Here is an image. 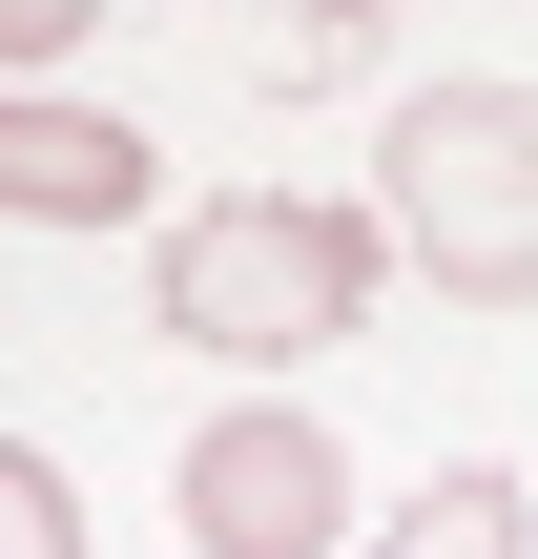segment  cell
<instances>
[{"mask_svg": "<svg viewBox=\"0 0 538 559\" xmlns=\"http://www.w3.org/2000/svg\"><path fill=\"white\" fill-rule=\"evenodd\" d=\"M373 228L456 311H538V83H415L373 124Z\"/></svg>", "mask_w": 538, "mask_h": 559, "instance_id": "2", "label": "cell"}, {"mask_svg": "<svg viewBox=\"0 0 538 559\" xmlns=\"http://www.w3.org/2000/svg\"><path fill=\"white\" fill-rule=\"evenodd\" d=\"M373 270H394L373 207H332V187H228V207H166L145 332L207 353V373H311V353L373 332Z\"/></svg>", "mask_w": 538, "mask_h": 559, "instance_id": "1", "label": "cell"}, {"mask_svg": "<svg viewBox=\"0 0 538 559\" xmlns=\"http://www.w3.org/2000/svg\"><path fill=\"white\" fill-rule=\"evenodd\" d=\"M166 498H187V559H332L352 539V456H332V415H290V394L207 415Z\"/></svg>", "mask_w": 538, "mask_h": 559, "instance_id": "3", "label": "cell"}, {"mask_svg": "<svg viewBox=\"0 0 538 559\" xmlns=\"http://www.w3.org/2000/svg\"><path fill=\"white\" fill-rule=\"evenodd\" d=\"M0 559H83V498H62L41 436H0Z\"/></svg>", "mask_w": 538, "mask_h": 559, "instance_id": "6", "label": "cell"}, {"mask_svg": "<svg viewBox=\"0 0 538 559\" xmlns=\"http://www.w3.org/2000/svg\"><path fill=\"white\" fill-rule=\"evenodd\" d=\"M394 559H538V498L498 456H435V477L394 498Z\"/></svg>", "mask_w": 538, "mask_h": 559, "instance_id": "5", "label": "cell"}, {"mask_svg": "<svg viewBox=\"0 0 538 559\" xmlns=\"http://www.w3.org/2000/svg\"><path fill=\"white\" fill-rule=\"evenodd\" d=\"M145 207H166V145L124 104H62V83L0 104V228H145Z\"/></svg>", "mask_w": 538, "mask_h": 559, "instance_id": "4", "label": "cell"}]
</instances>
